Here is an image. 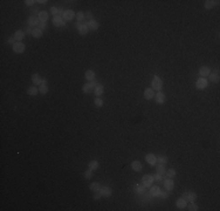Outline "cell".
I'll use <instances>...</instances> for the list:
<instances>
[{
    "label": "cell",
    "mask_w": 220,
    "mask_h": 211,
    "mask_svg": "<svg viewBox=\"0 0 220 211\" xmlns=\"http://www.w3.org/2000/svg\"><path fill=\"white\" fill-rule=\"evenodd\" d=\"M75 27L77 28V33L80 35H87L88 32H89V28H88V25L87 22H76L75 24Z\"/></svg>",
    "instance_id": "2"
},
{
    "label": "cell",
    "mask_w": 220,
    "mask_h": 211,
    "mask_svg": "<svg viewBox=\"0 0 220 211\" xmlns=\"http://www.w3.org/2000/svg\"><path fill=\"white\" fill-rule=\"evenodd\" d=\"M87 25H88L89 31H97V29H99V27H100L99 21H97V20H95V19H92V20L87 21Z\"/></svg>",
    "instance_id": "15"
},
{
    "label": "cell",
    "mask_w": 220,
    "mask_h": 211,
    "mask_svg": "<svg viewBox=\"0 0 220 211\" xmlns=\"http://www.w3.org/2000/svg\"><path fill=\"white\" fill-rule=\"evenodd\" d=\"M94 105L96 106V107H99V108H101V107H103V100L101 98H95Z\"/></svg>",
    "instance_id": "41"
},
{
    "label": "cell",
    "mask_w": 220,
    "mask_h": 211,
    "mask_svg": "<svg viewBox=\"0 0 220 211\" xmlns=\"http://www.w3.org/2000/svg\"><path fill=\"white\" fill-rule=\"evenodd\" d=\"M160 188L158 187V185H151L150 187V190H149V192H150V195L152 196V197H158L159 196V194H160Z\"/></svg>",
    "instance_id": "20"
},
{
    "label": "cell",
    "mask_w": 220,
    "mask_h": 211,
    "mask_svg": "<svg viewBox=\"0 0 220 211\" xmlns=\"http://www.w3.org/2000/svg\"><path fill=\"white\" fill-rule=\"evenodd\" d=\"M27 24H28V26H29V27L35 28V27H38V26H39L40 20H39V18H38V16H35V15H31V16L28 18Z\"/></svg>",
    "instance_id": "11"
},
{
    "label": "cell",
    "mask_w": 220,
    "mask_h": 211,
    "mask_svg": "<svg viewBox=\"0 0 220 211\" xmlns=\"http://www.w3.org/2000/svg\"><path fill=\"white\" fill-rule=\"evenodd\" d=\"M38 18L40 21H48V18H49V13L46 12V11H40L39 14H38Z\"/></svg>",
    "instance_id": "27"
},
{
    "label": "cell",
    "mask_w": 220,
    "mask_h": 211,
    "mask_svg": "<svg viewBox=\"0 0 220 211\" xmlns=\"http://www.w3.org/2000/svg\"><path fill=\"white\" fill-rule=\"evenodd\" d=\"M155 98V91L152 88H146L144 91V99L145 100H152Z\"/></svg>",
    "instance_id": "23"
},
{
    "label": "cell",
    "mask_w": 220,
    "mask_h": 211,
    "mask_svg": "<svg viewBox=\"0 0 220 211\" xmlns=\"http://www.w3.org/2000/svg\"><path fill=\"white\" fill-rule=\"evenodd\" d=\"M26 93H27V95H29V96H36L38 93H39V88L33 85L32 87H29V88L26 91Z\"/></svg>",
    "instance_id": "26"
},
{
    "label": "cell",
    "mask_w": 220,
    "mask_h": 211,
    "mask_svg": "<svg viewBox=\"0 0 220 211\" xmlns=\"http://www.w3.org/2000/svg\"><path fill=\"white\" fill-rule=\"evenodd\" d=\"M151 87H152L153 91L162 92V89H163V80L158 75H153V79L151 81Z\"/></svg>",
    "instance_id": "1"
},
{
    "label": "cell",
    "mask_w": 220,
    "mask_h": 211,
    "mask_svg": "<svg viewBox=\"0 0 220 211\" xmlns=\"http://www.w3.org/2000/svg\"><path fill=\"white\" fill-rule=\"evenodd\" d=\"M102 197V195L100 194V191L99 192H94V200H100Z\"/></svg>",
    "instance_id": "48"
},
{
    "label": "cell",
    "mask_w": 220,
    "mask_h": 211,
    "mask_svg": "<svg viewBox=\"0 0 220 211\" xmlns=\"http://www.w3.org/2000/svg\"><path fill=\"white\" fill-rule=\"evenodd\" d=\"M15 42H16V41H15L14 36H9V38L7 39V43H8V45H12V46H13Z\"/></svg>",
    "instance_id": "46"
},
{
    "label": "cell",
    "mask_w": 220,
    "mask_h": 211,
    "mask_svg": "<svg viewBox=\"0 0 220 211\" xmlns=\"http://www.w3.org/2000/svg\"><path fill=\"white\" fill-rule=\"evenodd\" d=\"M100 194L102 195V197H110L112 195V189L110 187H101L100 189Z\"/></svg>",
    "instance_id": "16"
},
{
    "label": "cell",
    "mask_w": 220,
    "mask_h": 211,
    "mask_svg": "<svg viewBox=\"0 0 220 211\" xmlns=\"http://www.w3.org/2000/svg\"><path fill=\"white\" fill-rule=\"evenodd\" d=\"M75 15H76V13H75L73 9H66V11L63 12L62 18H63L65 21H72V20L75 18Z\"/></svg>",
    "instance_id": "9"
},
{
    "label": "cell",
    "mask_w": 220,
    "mask_h": 211,
    "mask_svg": "<svg viewBox=\"0 0 220 211\" xmlns=\"http://www.w3.org/2000/svg\"><path fill=\"white\" fill-rule=\"evenodd\" d=\"M131 169H132L133 171H137V173L142 171V169H143V164H142V162H139L138 160L132 161V162H131Z\"/></svg>",
    "instance_id": "17"
},
{
    "label": "cell",
    "mask_w": 220,
    "mask_h": 211,
    "mask_svg": "<svg viewBox=\"0 0 220 211\" xmlns=\"http://www.w3.org/2000/svg\"><path fill=\"white\" fill-rule=\"evenodd\" d=\"M158 197H160V198H163V200H164V198H167V197H169V191H163V190H162Z\"/></svg>",
    "instance_id": "44"
},
{
    "label": "cell",
    "mask_w": 220,
    "mask_h": 211,
    "mask_svg": "<svg viewBox=\"0 0 220 211\" xmlns=\"http://www.w3.org/2000/svg\"><path fill=\"white\" fill-rule=\"evenodd\" d=\"M25 35H26V33L23 32V31H21V29H19V31H16L15 33H14V39H15V41L16 42H21V40H23V38H25Z\"/></svg>",
    "instance_id": "24"
},
{
    "label": "cell",
    "mask_w": 220,
    "mask_h": 211,
    "mask_svg": "<svg viewBox=\"0 0 220 211\" xmlns=\"http://www.w3.org/2000/svg\"><path fill=\"white\" fill-rule=\"evenodd\" d=\"M36 2H39V4H45V5H46L48 1H47V0H38Z\"/></svg>",
    "instance_id": "49"
},
{
    "label": "cell",
    "mask_w": 220,
    "mask_h": 211,
    "mask_svg": "<svg viewBox=\"0 0 220 211\" xmlns=\"http://www.w3.org/2000/svg\"><path fill=\"white\" fill-rule=\"evenodd\" d=\"M155 167H156V173L162 174V175L165 176V171H166V167H165V164H163V163H157Z\"/></svg>",
    "instance_id": "28"
},
{
    "label": "cell",
    "mask_w": 220,
    "mask_h": 211,
    "mask_svg": "<svg viewBox=\"0 0 220 211\" xmlns=\"http://www.w3.org/2000/svg\"><path fill=\"white\" fill-rule=\"evenodd\" d=\"M210 73H211V69H210V67H207V66H203V67H200V69H199V75H200V78H207V76L210 75Z\"/></svg>",
    "instance_id": "21"
},
{
    "label": "cell",
    "mask_w": 220,
    "mask_h": 211,
    "mask_svg": "<svg viewBox=\"0 0 220 211\" xmlns=\"http://www.w3.org/2000/svg\"><path fill=\"white\" fill-rule=\"evenodd\" d=\"M75 18H76V20H77L79 22H82V21H84V20H86V16H84V12H82V11L77 12V13H76V15H75Z\"/></svg>",
    "instance_id": "35"
},
{
    "label": "cell",
    "mask_w": 220,
    "mask_h": 211,
    "mask_svg": "<svg viewBox=\"0 0 220 211\" xmlns=\"http://www.w3.org/2000/svg\"><path fill=\"white\" fill-rule=\"evenodd\" d=\"M164 187H165V190L171 192L175 188V182L172 181V178H169V177H164Z\"/></svg>",
    "instance_id": "8"
},
{
    "label": "cell",
    "mask_w": 220,
    "mask_h": 211,
    "mask_svg": "<svg viewBox=\"0 0 220 211\" xmlns=\"http://www.w3.org/2000/svg\"><path fill=\"white\" fill-rule=\"evenodd\" d=\"M100 168V163H99V161H96V160H93V161H90L89 163H88V169H90V170H97Z\"/></svg>",
    "instance_id": "31"
},
{
    "label": "cell",
    "mask_w": 220,
    "mask_h": 211,
    "mask_svg": "<svg viewBox=\"0 0 220 211\" xmlns=\"http://www.w3.org/2000/svg\"><path fill=\"white\" fill-rule=\"evenodd\" d=\"M40 29H42V31H45L46 28H47V22L46 21H40V24H39V26H38Z\"/></svg>",
    "instance_id": "43"
},
{
    "label": "cell",
    "mask_w": 220,
    "mask_h": 211,
    "mask_svg": "<svg viewBox=\"0 0 220 211\" xmlns=\"http://www.w3.org/2000/svg\"><path fill=\"white\" fill-rule=\"evenodd\" d=\"M32 32H33V28L28 26V27L26 28V34H27V35H32Z\"/></svg>",
    "instance_id": "47"
},
{
    "label": "cell",
    "mask_w": 220,
    "mask_h": 211,
    "mask_svg": "<svg viewBox=\"0 0 220 211\" xmlns=\"http://www.w3.org/2000/svg\"><path fill=\"white\" fill-rule=\"evenodd\" d=\"M153 99H155V101H156L157 105H163L166 101V95L163 92H157V94H155Z\"/></svg>",
    "instance_id": "7"
},
{
    "label": "cell",
    "mask_w": 220,
    "mask_h": 211,
    "mask_svg": "<svg viewBox=\"0 0 220 211\" xmlns=\"http://www.w3.org/2000/svg\"><path fill=\"white\" fill-rule=\"evenodd\" d=\"M101 184L100 183H97V182H94V183H92L90 185H89V189L93 191V192H99L100 191V189H101Z\"/></svg>",
    "instance_id": "32"
},
{
    "label": "cell",
    "mask_w": 220,
    "mask_h": 211,
    "mask_svg": "<svg viewBox=\"0 0 220 211\" xmlns=\"http://www.w3.org/2000/svg\"><path fill=\"white\" fill-rule=\"evenodd\" d=\"M153 182H155V180H153V175L146 174V175H144V176L142 177V184H143L146 189L150 188V187L153 184Z\"/></svg>",
    "instance_id": "4"
},
{
    "label": "cell",
    "mask_w": 220,
    "mask_h": 211,
    "mask_svg": "<svg viewBox=\"0 0 220 211\" xmlns=\"http://www.w3.org/2000/svg\"><path fill=\"white\" fill-rule=\"evenodd\" d=\"M186 209H187L189 211H198L199 210L198 205H197L194 202H190V204L186 205Z\"/></svg>",
    "instance_id": "36"
},
{
    "label": "cell",
    "mask_w": 220,
    "mask_h": 211,
    "mask_svg": "<svg viewBox=\"0 0 220 211\" xmlns=\"http://www.w3.org/2000/svg\"><path fill=\"white\" fill-rule=\"evenodd\" d=\"M12 49L14 53L16 54H22L25 51H26V45L23 42H15L13 46H12Z\"/></svg>",
    "instance_id": "6"
},
{
    "label": "cell",
    "mask_w": 220,
    "mask_h": 211,
    "mask_svg": "<svg viewBox=\"0 0 220 211\" xmlns=\"http://www.w3.org/2000/svg\"><path fill=\"white\" fill-rule=\"evenodd\" d=\"M176 175H177V171H176L175 169H172V168L165 171V177H169V178H173V177H175Z\"/></svg>",
    "instance_id": "34"
},
{
    "label": "cell",
    "mask_w": 220,
    "mask_h": 211,
    "mask_svg": "<svg viewBox=\"0 0 220 211\" xmlns=\"http://www.w3.org/2000/svg\"><path fill=\"white\" fill-rule=\"evenodd\" d=\"M145 161L149 163V165L151 167H155L157 164V156L155 154H148L145 156Z\"/></svg>",
    "instance_id": "13"
},
{
    "label": "cell",
    "mask_w": 220,
    "mask_h": 211,
    "mask_svg": "<svg viewBox=\"0 0 220 211\" xmlns=\"http://www.w3.org/2000/svg\"><path fill=\"white\" fill-rule=\"evenodd\" d=\"M48 86L47 85H41V86H39V93H41V94H47L48 93Z\"/></svg>",
    "instance_id": "39"
},
{
    "label": "cell",
    "mask_w": 220,
    "mask_h": 211,
    "mask_svg": "<svg viewBox=\"0 0 220 211\" xmlns=\"http://www.w3.org/2000/svg\"><path fill=\"white\" fill-rule=\"evenodd\" d=\"M186 205H187V202L184 197H179L177 201H176V207L179 209V210H185L186 209Z\"/></svg>",
    "instance_id": "14"
},
{
    "label": "cell",
    "mask_w": 220,
    "mask_h": 211,
    "mask_svg": "<svg viewBox=\"0 0 220 211\" xmlns=\"http://www.w3.org/2000/svg\"><path fill=\"white\" fill-rule=\"evenodd\" d=\"M53 25L55 27H63L66 26V21L63 20L62 15H56V16H53Z\"/></svg>",
    "instance_id": "10"
},
{
    "label": "cell",
    "mask_w": 220,
    "mask_h": 211,
    "mask_svg": "<svg viewBox=\"0 0 220 211\" xmlns=\"http://www.w3.org/2000/svg\"><path fill=\"white\" fill-rule=\"evenodd\" d=\"M217 5H219V0H206L204 2V6L206 9H212L214 8Z\"/></svg>",
    "instance_id": "19"
},
{
    "label": "cell",
    "mask_w": 220,
    "mask_h": 211,
    "mask_svg": "<svg viewBox=\"0 0 220 211\" xmlns=\"http://www.w3.org/2000/svg\"><path fill=\"white\" fill-rule=\"evenodd\" d=\"M209 78H210V80L213 82V83H218L220 80L219 78V72L217 71V72H213V73H210V75H209Z\"/></svg>",
    "instance_id": "29"
},
{
    "label": "cell",
    "mask_w": 220,
    "mask_h": 211,
    "mask_svg": "<svg viewBox=\"0 0 220 211\" xmlns=\"http://www.w3.org/2000/svg\"><path fill=\"white\" fill-rule=\"evenodd\" d=\"M182 197H184L186 200V202H194L197 200V194L192 192V191H186L182 195Z\"/></svg>",
    "instance_id": "12"
},
{
    "label": "cell",
    "mask_w": 220,
    "mask_h": 211,
    "mask_svg": "<svg viewBox=\"0 0 220 211\" xmlns=\"http://www.w3.org/2000/svg\"><path fill=\"white\" fill-rule=\"evenodd\" d=\"M164 175H162V174H158V173H156L155 175H153V180L157 182V183H162L163 181H164Z\"/></svg>",
    "instance_id": "37"
},
{
    "label": "cell",
    "mask_w": 220,
    "mask_h": 211,
    "mask_svg": "<svg viewBox=\"0 0 220 211\" xmlns=\"http://www.w3.org/2000/svg\"><path fill=\"white\" fill-rule=\"evenodd\" d=\"M84 78L88 80V82L94 81V80H95V78H96V73H95L93 69H88V71L84 73Z\"/></svg>",
    "instance_id": "22"
},
{
    "label": "cell",
    "mask_w": 220,
    "mask_h": 211,
    "mask_svg": "<svg viewBox=\"0 0 220 211\" xmlns=\"http://www.w3.org/2000/svg\"><path fill=\"white\" fill-rule=\"evenodd\" d=\"M42 34H43V31H42V29H40L39 27H35V28H33V32H32V36H34L35 39H40V38L42 36Z\"/></svg>",
    "instance_id": "30"
},
{
    "label": "cell",
    "mask_w": 220,
    "mask_h": 211,
    "mask_svg": "<svg viewBox=\"0 0 220 211\" xmlns=\"http://www.w3.org/2000/svg\"><path fill=\"white\" fill-rule=\"evenodd\" d=\"M93 176H94V173H93V170H90V169H88V170H86V171L83 173V177H84L86 180H90Z\"/></svg>",
    "instance_id": "40"
},
{
    "label": "cell",
    "mask_w": 220,
    "mask_h": 211,
    "mask_svg": "<svg viewBox=\"0 0 220 211\" xmlns=\"http://www.w3.org/2000/svg\"><path fill=\"white\" fill-rule=\"evenodd\" d=\"M35 0H26L25 1V4H26V6H29V7H32V6H34L35 5Z\"/></svg>",
    "instance_id": "45"
},
{
    "label": "cell",
    "mask_w": 220,
    "mask_h": 211,
    "mask_svg": "<svg viewBox=\"0 0 220 211\" xmlns=\"http://www.w3.org/2000/svg\"><path fill=\"white\" fill-rule=\"evenodd\" d=\"M169 162V158L166 156H163V155H159L157 156V163H163V164H166Z\"/></svg>",
    "instance_id": "38"
},
{
    "label": "cell",
    "mask_w": 220,
    "mask_h": 211,
    "mask_svg": "<svg viewBox=\"0 0 220 211\" xmlns=\"http://www.w3.org/2000/svg\"><path fill=\"white\" fill-rule=\"evenodd\" d=\"M94 93H95L96 98H100V96L104 93V86L101 85V83H97L96 87H95V89H94Z\"/></svg>",
    "instance_id": "25"
},
{
    "label": "cell",
    "mask_w": 220,
    "mask_h": 211,
    "mask_svg": "<svg viewBox=\"0 0 220 211\" xmlns=\"http://www.w3.org/2000/svg\"><path fill=\"white\" fill-rule=\"evenodd\" d=\"M96 85H97V81H95V80H94V81H90V82H87V83H84V85L82 86V92H83L84 94H90L92 92H94Z\"/></svg>",
    "instance_id": "3"
},
{
    "label": "cell",
    "mask_w": 220,
    "mask_h": 211,
    "mask_svg": "<svg viewBox=\"0 0 220 211\" xmlns=\"http://www.w3.org/2000/svg\"><path fill=\"white\" fill-rule=\"evenodd\" d=\"M42 80H43V79H42L38 73L32 74V82H33L34 86H41V85H42Z\"/></svg>",
    "instance_id": "18"
},
{
    "label": "cell",
    "mask_w": 220,
    "mask_h": 211,
    "mask_svg": "<svg viewBox=\"0 0 220 211\" xmlns=\"http://www.w3.org/2000/svg\"><path fill=\"white\" fill-rule=\"evenodd\" d=\"M84 16H86V20H87V21H89V20L94 19V18H93V13H92V12H89V11L84 13Z\"/></svg>",
    "instance_id": "42"
},
{
    "label": "cell",
    "mask_w": 220,
    "mask_h": 211,
    "mask_svg": "<svg viewBox=\"0 0 220 211\" xmlns=\"http://www.w3.org/2000/svg\"><path fill=\"white\" fill-rule=\"evenodd\" d=\"M209 86V81L206 78H199L197 81H196V88L198 91H204L206 87Z\"/></svg>",
    "instance_id": "5"
},
{
    "label": "cell",
    "mask_w": 220,
    "mask_h": 211,
    "mask_svg": "<svg viewBox=\"0 0 220 211\" xmlns=\"http://www.w3.org/2000/svg\"><path fill=\"white\" fill-rule=\"evenodd\" d=\"M145 190H146V188H145L143 184H137V185L135 187V191H136V194H138V195H143V194L145 192Z\"/></svg>",
    "instance_id": "33"
}]
</instances>
